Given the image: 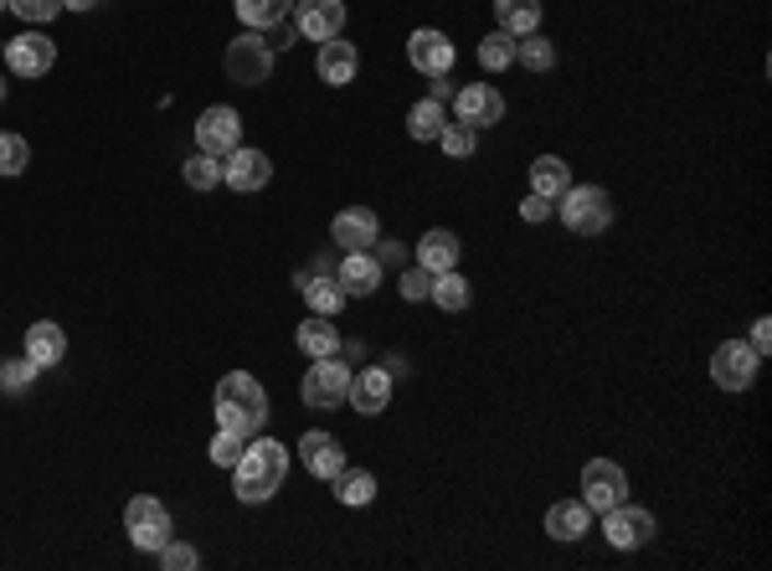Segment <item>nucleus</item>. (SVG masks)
Here are the masks:
<instances>
[{
    "instance_id": "dca6fc26",
    "label": "nucleus",
    "mask_w": 772,
    "mask_h": 571,
    "mask_svg": "<svg viewBox=\"0 0 772 571\" xmlns=\"http://www.w3.org/2000/svg\"><path fill=\"white\" fill-rule=\"evenodd\" d=\"M294 26L309 42H330L345 32V0H294Z\"/></svg>"
},
{
    "instance_id": "5701e85b",
    "label": "nucleus",
    "mask_w": 772,
    "mask_h": 571,
    "mask_svg": "<svg viewBox=\"0 0 772 571\" xmlns=\"http://www.w3.org/2000/svg\"><path fill=\"white\" fill-rule=\"evenodd\" d=\"M588 525H592L588 500H556L552 510H546V536L552 540H582Z\"/></svg>"
},
{
    "instance_id": "6e6552de",
    "label": "nucleus",
    "mask_w": 772,
    "mask_h": 571,
    "mask_svg": "<svg viewBox=\"0 0 772 571\" xmlns=\"http://www.w3.org/2000/svg\"><path fill=\"white\" fill-rule=\"evenodd\" d=\"M757 370H762V355H757L747 340H726V345H716V355H711V381L722 391H752Z\"/></svg>"
},
{
    "instance_id": "9b49d317",
    "label": "nucleus",
    "mask_w": 772,
    "mask_h": 571,
    "mask_svg": "<svg viewBox=\"0 0 772 571\" xmlns=\"http://www.w3.org/2000/svg\"><path fill=\"white\" fill-rule=\"evenodd\" d=\"M222 181L232 185L237 196H248V191H263L273 181V160L263 150H252V145H237V150L222 155Z\"/></svg>"
},
{
    "instance_id": "c85d7f7f",
    "label": "nucleus",
    "mask_w": 772,
    "mask_h": 571,
    "mask_svg": "<svg viewBox=\"0 0 772 571\" xmlns=\"http://www.w3.org/2000/svg\"><path fill=\"white\" fill-rule=\"evenodd\" d=\"M495 21L510 36H531L541 32V0H495Z\"/></svg>"
},
{
    "instance_id": "0eeeda50",
    "label": "nucleus",
    "mask_w": 772,
    "mask_h": 571,
    "mask_svg": "<svg viewBox=\"0 0 772 571\" xmlns=\"http://www.w3.org/2000/svg\"><path fill=\"white\" fill-rule=\"evenodd\" d=\"M345 391H351V366H345L340 355H330V361H315V366L304 370V381H299L304 407H315V412H330V407H340V402H345Z\"/></svg>"
},
{
    "instance_id": "f03ea898",
    "label": "nucleus",
    "mask_w": 772,
    "mask_h": 571,
    "mask_svg": "<svg viewBox=\"0 0 772 571\" xmlns=\"http://www.w3.org/2000/svg\"><path fill=\"white\" fill-rule=\"evenodd\" d=\"M217 427L237 437H258L269 427V391L248 370H227L217 381Z\"/></svg>"
},
{
    "instance_id": "ddd939ff",
    "label": "nucleus",
    "mask_w": 772,
    "mask_h": 571,
    "mask_svg": "<svg viewBox=\"0 0 772 571\" xmlns=\"http://www.w3.org/2000/svg\"><path fill=\"white\" fill-rule=\"evenodd\" d=\"M52 62H57V42L42 32H21L5 42V68L16 72V78H42V72H52Z\"/></svg>"
},
{
    "instance_id": "39448f33",
    "label": "nucleus",
    "mask_w": 772,
    "mask_h": 571,
    "mask_svg": "<svg viewBox=\"0 0 772 571\" xmlns=\"http://www.w3.org/2000/svg\"><path fill=\"white\" fill-rule=\"evenodd\" d=\"M124 530L135 540L139 551H160L170 536H175V525H170V510L155 494H135V500L124 504Z\"/></svg>"
},
{
    "instance_id": "412c9836",
    "label": "nucleus",
    "mask_w": 772,
    "mask_h": 571,
    "mask_svg": "<svg viewBox=\"0 0 772 571\" xmlns=\"http://www.w3.org/2000/svg\"><path fill=\"white\" fill-rule=\"evenodd\" d=\"M294 288H299L304 299H309V309L315 315H330L336 320L340 309H345V288H340V278L336 273H294Z\"/></svg>"
},
{
    "instance_id": "20e7f679",
    "label": "nucleus",
    "mask_w": 772,
    "mask_h": 571,
    "mask_svg": "<svg viewBox=\"0 0 772 571\" xmlns=\"http://www.w3.org/2000/svg\"><path fill=\"white\" fill-rule=\"evenodd\" d=\"M603 536L613 551H638V546H649L659 536V521H655V510L623 500L613 510H603Z\"/></svg>"
},
{
    "instance_id": "2eb2a0df",
    "label": "nucleus",
    "mask_w": 772,
    "mask_h": 571,
    "mask_svg": "<svg viewBox=\"0 0 772 571\" xmlns=\"http://www.w3.org/2000/svg\"><path fill=\"white\" fill-rule=\"evenodd\" d=\"M330 237H336L340 252H371L376 237H382V221H376L371 206H345V212H336V221H330Z\"/></svg>"
},
{
    "instance_id": "8fccbe9b",
    "label": "nucleus",
    "mask_w": 772,
    "mask_h": 571,
    "mask_svg": "<svg viewBox=\"0 0 772 571\" xmlns=\"http://www.w3.org/2000/svg\"><path fill=\"white\" fill-rule=\"evenodd\" d=\"M0 99H5V83H0Z\"/></svg>"
},
{
    "instance_id": "f257e3e1",
    "label": "nucleus",
    "mask_w": 772,
    "mask_h": 571,
    "mask_svg": "<svg viewBox=\"0 0 772 571\" xmlns=\"http://www.w3.org/2000/svg\"><path fill=\"white\" fill-rule=\"evenodd\" d=\"M284 473H288V448L273 443V437H248L242 458L232 464V489L242 504H269L279 489H284Z\"/></svg>"
},
{
    "instance_id": "72a5a7b5",
    "label": "nucleus",
    "mask_w": 772,
    "mask_h": 571,
    "mask_svg": "<svg viewBox=\"0 0 772 571\" xmlns=\"http://www.w3.org/2000/svg\"><path fill=\"white\" fill-rule=\"evenodd\" d=\"M181 181L191 185V191H212V185H222V160L217 155H191V160H185L181 165Z\"/></svg>"
},
{
    "instance_id": "7c9ffc66",
    "label": "nucleus",
    "mask_w": 772,
    "mask_h": 571,
    "mask_svg": "<svg viewBox=\"0 0 772 571\" xmlns=\"http://www.w3.org/2000/svg\"><path fill=\"white\" fill-rule=\"evenodd\" d=\"M330 484H336L340 504H351V510H361V504L376 500V473H371V469H351V464H345Z\"/></svg>"
},
{
    "instance_id": "a19ab883",
    "label": "nucleus",
    "mask_w": 772,
    "mask_h": 571,
    "mask_svg": "<svg viewBox=\"0 0 772 571\" xmlns=\"http://www.w3.org/2000/svg\"><path fill=\"white\" fill-rule=\"evenodd\" d=\"M428 294H433V273H428V269H407L402 273V299L418 304V299H428Z\"/></svg>"
},
{
    "instance_id": "473e14b6",
    "label": "nucleus",
    "mask_w": 772,
    "mask_h": 571,
    "mask_svg": "<svg viewBox=\"0 0 772 571\" xmlns=\"http://www.w3.org/2000/svg\"><path fill=\"white\" fill-rule=\"evenodd\" d=\"M510 62H515V36H510V32H489L485 42H479V68L504 72Z\"/></svg>"
},
{
    "instance_id": "c756f323",
    "label": "nucleus",
    "mask_w": 772,
    "mask_h": 571,
    "mask_svg": "<svg viewBox=\"0 0 772 571\" xmlns=\"http://www.w3.org/2000/svg\"><path fill=\"white\" fill-rule=\"evenodd\" d=\"M428 299L438 304V309H449V315H458V309H469V299H474V288H469V278L458 269H449V273H433V294Z\"/></svg>"
},
{
    "instance_id": "c03bdc74",
    "label": "nucleus",
    "mask_w": 772,
    "mask_h": 571,
    "mask_svg": "<svg viewBox=\"0 0 772 571\" xmlns=\"http://www.w3.org/2000/svg\"><path fill=\"white\" fill-rule=\"evenodd\" d=\"M747 345H752L757 355H768V351H772V320H768V315H762V320L752 324V340H747Z\"/></svg>"
},
{
    "instance_id": "7ed1b4c3",
    "label": "nucleus",
    "mask_w": 772,
    "mask_h": 571,
    "mask_svg": "<svg viewBox=\"0 0 772 571\" xmlns=\"http://www.w3.org/2000/svg\"><path fill=\"white\" fill-rule=\"evenodd\" d=\"M556 217L567 221V232L577 237H603L618 217V206L608 196L603 185H567L561 196H556Z\"/></svg>"
},
{
    "instance_id": "f704fd0d",
    "label": "nucleus",
    "mask_w": 772,
    "mask_h": 571,
    "mask_svg": "<svg viewBox=\"0 0 772 571\" xmlns=\"http://www.w3.org/2000/svg\"><path fill=\"white\" fill-rule=\"evenodd\" d=\"M474 145H479V129H469V124H443V135H438V150L449 155V160H469Z\"/></svg>"
},
{
    "instance_id": "bb28decb",
    "label": "nucleus",
    "mask_w": 772,
    "mask_h": 571,
    "mask_svg": "<svg viewBox=\"0 0 772 571\" xmlns=\"http://www.w3.org/2000/svg\"><path fill=\"white\" fill-rule=\"evenodd\" d=\"M567 185H571V170L561 155H536V160H531V191H536V196L556 202Z\"/></svg>"
},
{
    "instance_id": "b1692460",
    "label": "nucleus",
    "mask_w": 772,
    "mask_h": 571,
    "mask_svg": "<svg viewBox=\"0 0 772 571\" xmlns=\"http://www.w3.org/2000/svg\"><path fill=\"white\" fill-rule=\"evenodd\" d=\"M294 340H299V351L309 355V361H330V355H340V330H336L330 315H309Z\"/></svg>"
},
{
    "instance_id": "a18cd8bd",
    "label": "nucleus",
    "mask_w": 772,
    "mask_h": 571,
    "mask_svg": "<svg viewBox=\"0 0 772 571\" xmlns=\"http://www.w3.org/2000/svg\"><path fill=\"white\" fill-rule=\"evenodd\" d=\"M376 248H382L376 263H402V242H382V237H376Z\"/></svg>"
},
{
    "instance_id": "4468645a",
    "label": "nucleus",
    "mask_w": 772,
    "mask_h": 571,
    "mask_svg": "<svg viewBox=\"0 0 772 571\" xmlns=\"http://www.w3.org/2000/svg\"><path fill=\"white\" fill-rule=\"evenodd\" d=\"M454 114L458 124H469V129H495L504 118V99L495 83H469L454 93Z\"/></svg>"
},
{
    "instance_id": "6ab92c4d",
    "label": "nucleus",
    "mask_w": 772,
    "mask_h": 571,
    "mask_svg": "<svg viewBox=\"0 0 772 571\" xmlns=\"http://www.w3.org/2000/svg\"><path fill=\"white\" fill-rule=\"evenodd\" d=\"M315 72H319V83H330V88L355 83V72H361V52H355L351 42H340V36H330V42H319Z\"/></svg>"
},
{
    "instance_id": "79ce46f5",
    "label": "nucleus",
    "mask_w": 772,
    "mask_h": 571,
    "mask_svg": "<svg viewBox=\"0 0 772 571\" xmlns=\"http://www.w3.org/2000/svg\"><path fill=\"white\" fill-rule=\"evenodd\" d=\"M552 212H556V202H546V196H536V191H531V196L521 202V217H525V221H546Z\"/></svg>"
},
{
    "instance_id": "f3484780",
    "label": "nucleus",
    "mask_w": 772,
    "mask_h": 571,
    "mask_svg": "<svg viewBox=\"0 0 772 571\" xmlns=\"http://www.w3.org/2000/svg\"><path fill=\"white\" fill-rule=\"evenodd\" d=\"M345 402H351V412H361V418L386 412V402H391V376H386L382 366L351 370V391H345Z\"/></svg>"
},
{
    "instance_id": "e433bc0d",
    "label": "nucleus",
    "mask_w": 772,
    "mask_h": 571,
    "mask_svg": "<svg viewBox=\"0 0 772 571\" xmlns=\"http://www.w3.org/2000/svg\"><path fill=\"white\" fill-rule=\"evenodd\" d=\"M155 556H160V567H166V571H196V567H202V551H196V546H185V540H175V536H170Z\"/></svg>"
},
{
    "instance_id": "a211bd4d",
    "label": "nucleus",
    "mask_w": 772,
    "mask_h": 571,
    "mask_svg": "<svg viewBox=\"0 0 772 571\" xmlns=\"http://www.w3.org/2000/svg\"><path fill=\"white\" fill-rule=\"evenodd\" d=\"M336 278L345 288V299H371L382 284V263H376V252H340Z\"/></svg>"
},
{
    "instance_id": "393cba45",
    "label": "nucleus",
    "mask_w": 772,
    "mask_h": 571,
    "mask_svg": "<svg viewBox=\"0 0 772 571\" xmlns=\"http://www.w3.org/2000/svg\"><path fill=\"white\" fill-rule=\"evenodd\" d=\"M458 237L454 232H443V227H433V232H422V242H418V269H428V273H449V269H458Z\"/></svg>"
},
{
    "instance_id": "37998d69",
    "label": "nucleus",
    "mask_w": 772,
    "mask_h": 571,
    "mask_svg": "<svg viewBox=\"0 0 772 571\" xmlns=\"http://www.w3.org/2000/svg\"><path fill=\"white\" fill-rule=\"evenodd\" d=\"M269 32H273V36H263V42H269L273 52H279V47H294V36H299V26H294V16H288V21H279V26H269Z\"/></svg>"
},
{
    "instance_id": "423d86ee",
    "label": "nucleus",
    "mask_w": 772,
    "mask_h": 571,
    "mask_svg": "<svg viewBox=\"0 0 772 571\" xmlns=\"http://www.w3.org/2000/svg\"><path fill=\"white\" fill-rule=\"evenodd\" d=\"M222 68H227V78L242 88H258V83H269V72H273V47L263 42L258 32H242L237 42H227V57H222Z\"/></svg>"
},
{
    "instance_id": "09e8293b",
    "label": "nucleus",
    "mask_w": 772,
    "mask_h": 571,
    "mask_svg": "<svg viewBox=\"0 0 772 571\" xmlns=\"http://www.w3.org/2000/svg\"><path fill=\"white\" fill-rule=\"evenodd\" d=\"M5 5H11V0H0V11H5Z\"/></svg>"
},
{
    "instance_id": "58836bf2",
    "label": "nucleus",
    "mask_w": 772,
    "mask_h": 571,
    "mask_svg": "<svg viewBox=\"0 0 772 571\" xmlns=\"http://www.w3.org/2000/svg\"><path fill=\"white\" fill-rule=\"evenodd\" d=\"M5 11H16V16L26 21V26H47V21L57 16V11H63V0H11Z\"/></svg>"
},
{
    "instance_id": "4c0bfd02",
    "label": "nucleus",
    "mask_w": 772,
    "mask_h": 571,
    "mask_svg": "<svg viewBox=\"0 0 772 571\" xmlns=\"http://www.w3.org/2000/svg\"><path fill=\"white\" fill-rule=\"evenodd\" d=\"M26 165H32L26 139H21V135H0V175H21Z\"/></svg>"
},
{
    "instance_id": "aec40b11",
    "label": "nucleus",
    "mask_w": 772,
    "mask_h": 571,
    "mask_svg": "<svg viewBox=\"0 0 772 571\" xmlns=\"http://www.w3.org/2000/svg\"><path fill=\"white\" fill-rule=\"evenodd\" d=\"M299 458H304V469L315 473V479H336V473L345 469V448H340V437L319 433V427L299 437Z\"/></svg>"
},
{
    "instance_id": "9d476101",
    "label": "nucleus",
    "mask_w": 772,
    "mask_h": 571,
    "mask_svg": "<svg viewBox=\"0 0 772 571\" xmlns=\"http://www.w3.org/2000/svg\"><path fill=\"white\" fill-rule=\"evenodd\" d=\"M582 500H588L592 515H603L613 504L628 500V473L613 464V458H592L588 469H582Z\"/></svg>"
},
{
    "instance_id": "f8f14e48",
    "label": "nucleus",
    "mask_w": 772,
    "mask_h": 571,
    "mask_svg": "<svg viewBox=\"0 0 772 571\" xmlns=\"http://www.w3.org/2000/svg\"><path fill=\"white\" fill-rule=\"evenodd\" d=\"M242 145V118H237V109H227V103H212L202 118H196V150L202 155H227Z\"/></svg>"
},
{
    "instance_id": "cd10ccee",
    "label": "nucleus",
    "mask_w": 772,
    "mask_h": 571,
    "mask_svg": "<svg viewBox=\"0 0 772 571\" xmlns=\"http://www.w3.org/2000/svg\"><path fill=\"white\" fill-rule=\"evenodd\" d=\"M232 5H237V21H242L248 32H269V26L294 16V0H232Z\"/></svg>"
},
{
    "instance_id": "49530a36",
    "label": "nucleus",
    "mask_w": 772,
    "mask_h": 571,
    "mask_svg": "<svg viewBox=\"0 0 772 571\" xmlns=\"http://www.w3.org/2000/svg\"><path fill=\"white\" fill-rule=\"evenodd\" d=\"M449 93H454V83H443V78H433V93H428V99H438V103H443V99H449Z\"/></svg>"
},
{
    "instance_id": "4be33fe9",
    "label": "nucleus",
    "mask_w": 772,
    "mask_h": 571,
    "mask_svg": "<svg viewBox=\"0 0 772 571\" xmlns=\"http://www.w3.org/2000/svg\"><path fill=\"white\" fill-rule=\"evenodd\" d=\"M63 355H68V335H63L57 320H36L32 330H26V361H32L36 370H52Z\"/></svg>"
},
{
    "instance_id": "1a4fd4ad",
    "label": "nucleus",
    "mask_w": 772,
    "mask_h": 571,
    "mask_svg": "<svg viewBox=\"0 0 772 571\" xmlns=\"http://www.w3.org/2000/svg\"><path fill=\"white\" fill-rule=\"evenodd\" d=\"M407 62H412L422 78H449L458 62V47L438 32V26H418V32L407 36Z\"/></svg>"
},
{
    "instance_id": "2f4dec72",
    "label": "nucleus",
    "mask_w": 772,
    "mask_h": 571,
    "mask_svg": "<svg viewBox=\"0 0 772 571\" xmlns=\"http://www.w3.org/2000/svg\"><path fill=\"white\" fill-rule=\"evenodd\" d=\"M515 62H521V68H531V72H552L556 68V47L541 32L515 36Z\"/></svg>"
},
{
    "instance_id": "ea45409f",
    "label": "nucleus",
    "mask_w": 772,
    "mask_h": 571,
    "mask_svg": "<svg viewBox=\"0 0 772 571\" xmlns=\"http://www.w3.org/2000/svg\"><path fill=\"white\" fill-rule=\"evenodd\" d=\"M242 448H248V437L217 427V437H212V464H217V469H232L237 458H242Z\"/></svg>"
},
{
    "instance_id": "c9c22d12",
    "label": "nucleus",
    "mask_w": 772,
    "mask_h": 571,
    "mask_svg": "<svg viewBox=\"0 0 772 571\" xmlns=\"http://www.w3.org/2000/svg\"><path fill=\"white\" fill-rule=\"evenodd\" d=\"M42 370L26 361V355H16V361H0V391H11V397H21V391L32 387Z\"/></svg>"
},
{
    "instance_id": "de8ad7c7",
    "label": "nucleus",
    "mask_w": 772,
    "mask_h": 571,
    "mask_svg": "<svg viewBox=\"0 0 772 571\" xmlns=\"http://www.w3.org/2000/svg\"><path fill=\"white\" fill-rule=\"evenodd\" d=\"M99 0H63V11H93Z\"/></svg>"
},
{
    "instance_id": "a878e982",
    "label": "nucleus",
    "mask_w": 772,
    "mask_h": 571,
    "mask_svg": "<svg viewBox=\"0 0 772 571\" xmlns=\"http://www.w3.org/2000/svg\"><path fill=\"white\" fill-rule=\"evenodd\" d=\"M443 124H449V109H443L438 99H418L412 109H407V135L418 139V145H438Z\"/></svg>"
}]
</instances>
